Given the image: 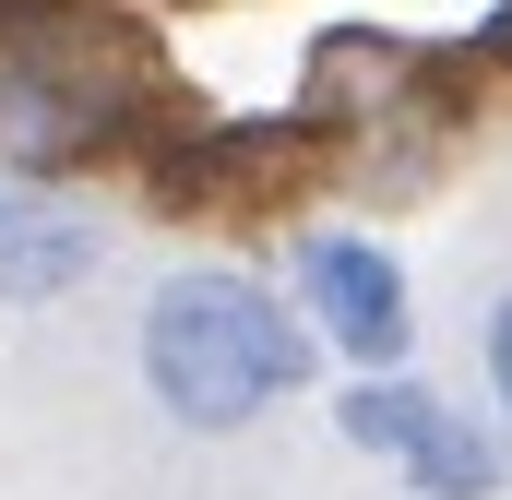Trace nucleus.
Instances as JSON below:
<instances>
[{
    "label": "nucleus",
    "instance_id": "obj_1",
    "mask_svg": "<svg viewBox=\"0 0 512 500\" xmlns=\"http://www.w3.org/2000/svg\"><path fill=\"white\" fill-rule=\"evenodd\" d=\"M310 334L298 310L262 286V274H227V262H191L143 298V393L179 417V429H251L274 417L298 381H310Z\"/></svg>",
    "mask_w": 512,
    "mask_h": 500
},
{
    "label": "nucleus",
    "instance_id": "obj_2",
    "mask_svg": "<svg viewBox=\"0 0 512 500\" xmlns=\"http://www.w3.org/2000/svg\"><path fill=\"white\" fill-rule=\"evenodd\" d=\"M143 120V36L96 0H24L0 12V167L60 179L96 167Z\"/></svg>",
    "mask_w": 512,
    "mask_h": 500
},
{
    "label": "nucleus",
    "instance_id": "obj_3",
    "mask_svg": "<svg viewBox=\"0 0 512 500\" xmlns=\"http://www.w3.org/2000/svg\"><path fill=\"white\" fill-rule=\"evenodd\" d=\"M298 334L310 346H334L346 370H405L417 358V298H405V262L382 239H358V227H322V239H298Z\"/></svg>",
    "mask_w": 512,
    "mask_h": 500
},
{
    "label": "nucleus",
    "instance_id": "obj_4",
    "mask_svg": "<svg viewBox=\"0 0 512 500\" xmlns=\"http://www.w3.org/2000/svg\"><path fill=\"white\" fill-rule=\"evenodd\" d=\"M96 262H108V227H96L84 203H60L48 179H12V167H0V298H12V310L72 298Z\"/></svg>",
    "mask_w": 512,
    "mask_h": 500
},
{
    "label": "nucleus",
    "instance_id": "obj_5",
    "mask_svg": "<svg viewBox=\"0 0 512 500\" xmlns=\"http://www.w3.org/2000/svg\"><path fill=\"white\" fill-rule=\"evenodd\" d=\"M322 131H298V120H215V131H179V143H155L143 167H155V191L167 203H239V191H274L298 155H310Z\"/></svg>",
    "mask_w": 512,
    "mask_h": 500
},
{
    "label": "nucleus",
    "instance_id": "obj_6",
    "mask_svg": "<svg viewBox=\"0 0 512 500\" xmlns=\"http://www.w3.org/2000/svg\"><path fill=\"white\" fill-rule=\"evenodd\" d=\"M393 477H405L417 500H489V489H501V441L429 393V405H417V429L393 441Z\"/></svg>",
    "mask_w": 512,
    "mask_h": 500
},
{
    "label": "nucleus",
    "instance_id": "obj_7",
    "mask_svg": "<svg viewBox=\"0 0 512 500\" xmlns=\"http://www.w3.org/2000/svg\"><path fill=\"white\" fill-rule=\"evenodd\" d=\"M477 358H489V393H501V417H512V286L489 298V334H477Z\"/></svg>",
    "mask_w": 512,
    "mask_h": 500
}]
</instances>
